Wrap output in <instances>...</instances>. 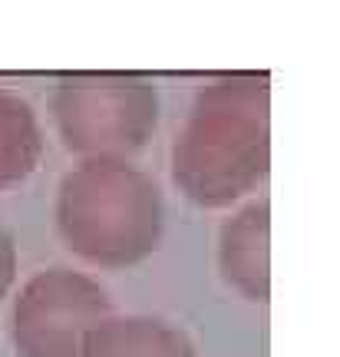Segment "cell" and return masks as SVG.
<instances>
[{"label":"cell","mask_w":340,"mask_h":357,"mask_svg":"<svg viewBox=\"0 0 340 357\" xmlns=\"http://www.w3.org/2000/svg\"><path fill=\"white\" fill-rule=\"evenodd\" d=\"M172 185L199 208H228L271 169V86L265 73H228L199 89L172 142Z\"/></svg>","instance_id":"cell-1"},{"label":"cell","mask_w":340,"mask_h":357,"mask_svg":"<svg viewBox=\"0 0 340 357\" xmlns=\"http://www.w3.org/2000/svg\"><path fill=\"white\" fill-rule=\"evenodd\" d=\"M53 218L66 248L102 271L146 261L165 231L162 192L129 159H79L56 185Z\"/></svg>","instance_id":"cell-2"},{"label":"cell","mask_w":340,"mask_h":357,"mask_svg":"<svg viewBox=\"0 0 340 357\" xmlns=\"http://www.w3.org/2000/svg\"><path fill=\"white\" fill-rule=\"evenodd\" d=\"M50 116L63 149L79 159H129L155 136L159 89L139 73H66Z\"/></svg>","instance_id":"cell-3"},{"label":"cell","mask_w":340,"mask_h":357,"mask_svg":"<svg viewBox=\"0 0 340 357\" xmlns=\"http://www.w3.org/2000/svg\"><path fill=\"white\" fill-rule=\"evenodd\" d=\"M116 314L100 281L70 265L43 268L20 284L10 307V341L20 357H79L102 321Z\"/></svg>","instance_id":"cell-4"},{"label":"cell","mask_w":340,"mask_h":357,"mask_svg":"<svg viewBox=\"0 0 340 357\" xmlns=\"http://www.w3.org/2000/svg\"><path fill=\"white\" fill-rule=\"evenodd\" d=\"M218 275L245 301L271 298V202L252 199L218 229Z\"/></svg>","instance_id":"cell-5"},{"label":"cell","mask_w":340,"mask_h":357,"mask_svg":"<svg viewBox=\"0 0 340 357\" xmlns=\"http://www.w3.org/2000/svg\"><path fill=\"white\" fill-rule=\"evenodd\" d=\"M79 357H202L185 328L159 314H109Z\"/></svg>","instance_id":"cell-6"},{"label":"cell","mask_w":340,"mask_h":357,"mask_svg":"<svg viewBox=\"0 0 340 357\" xmlns=\"http://www.w3.org/2000/svg\"><path fill=\"white\" fill-rule=\"evenodd\" d=\"M43 155V129L33 106L10 89H0V192L37 172Z\"/></svg>","instance_id":"cell-7"},{"label":"cell","mask_w":340,"mask_h":357,"mask_svg":"<svg viewBox=\"0 0 340 357\" xmlns=\"http://www.w3.org/2000/svg\"><path fill=\"white\" fill-rule=\"evenodd\" d=\"M13 281H17V245H13L10 231L0 225V301L10 294Z\"/></svg>","instance_id":"cell-8"}]
</instances>
